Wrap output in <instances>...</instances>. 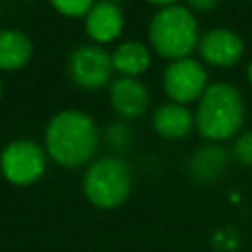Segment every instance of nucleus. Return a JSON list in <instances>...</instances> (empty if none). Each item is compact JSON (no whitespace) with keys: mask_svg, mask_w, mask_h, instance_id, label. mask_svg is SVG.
I'll list each match as a JSON object with an SVG mask.
<instances>
[{"mask_svg":"<svg viewBox=\"0 0 252 252\" xmlns=\"http://www.w3.org/2000/svg\"><path fill=\"white\" fill-rule=\"evenodd\" d=\"M244 120L240 93L228 83H213L199 98L195 124L207 140H226L234 136Z\"/></svg>","mask_w":252,"mask_h":252,"instance_id":"nucleus-2","label":"nucleus"},{"mask_svg":"<svg viewBox=\"0 0 252 252\" xmlns=\"http://www.w3.org/2000/svg\"><path fill=\"white\" fill-rule=\"evenodd\" d=\"M33 53L30 37L18 30L0 32V71H16L24 67Z\"/></svg>","mask_w":252,"mask_h":252,"instance_id":"nucleus-12","label":"nucleus"},{"mask_svg":"<svg viewBox=\"0 0 252 252\" xmlns=\"http://www.w3.org/2000/svg\"><path fill=\"white\" fill-rule=\"evenodd\" d=\"M146 2H150V4H156V6H173L177 0H146Z\"/></svg>","mask_w":252,"mask_h":252,"instance_id":"nucleus-17","label":"nucleus"},{"mask_svg":"<svg viewBox=\"0 0 252 252\" xmlns=\"http://www.w3.org/2000/svg\"><path fill=\"white\" fill-rule=\"evenodd\" d=\"M193 124H195V118L185 104L169 102V104H161L154 112V128L159 136L167 140L185 138L191 132Z\"/></svg>","mask_w":252,"mask_h":252,"instance_id":"nucleus-11","label":"nucleus"},{"mask_svg":"<svg viewBox=\"0 0 252 252\" xmlns=\"http://www.w3.org/2000/svg\"><path fill=\"white\" fill-rule=\"evenodd\" d=\"M51 6L63 14V16H69V18H81V16H87L89 10L93 8V0H49Z\"/></svg>","mask_w":252,"mask_h":252,"instance_id":"nucleus-14","label":"nucleus"},{"mask_svg":"<svg viewBox=\"0 0 252 252\" xmlns=\"http://www.w3.org/2000/svg\"><path fill=\"white\" fill-rule=\"evenodd\" d=\"M187 4L199 12H209L219 4V0H187Z\"/></svg>","mask_w":252,"mask_h":252,"instance_id":"nucleus-16","label":"nucleus"},{"mask_svg":"<svg viewBox=\"0 0 252 252\" xmlns=\"http://www.w3.org/2000/svg\"><path fill=\"white\" fill-rule=\"evenodd\" d=\"M124 16L122 10L108 0L93 4L89 14L85 16V30L91 39L96 43H108L122 33Z\"/></svg>","mask_w":252,"mask_h":252,"instance_id":"nucleus-10","label":"nucleus"},{"mask_svg":"<svg viewBox=\"0 0 252 252\" xmlns=\"http://www.w3.org/2000/svg\"><path fill=\"white\" fill-rule=\"evenodd\" d=\"M0 169L14 185H32L45 171V154L32 140L10 142L0 154Z\"/></svg>","mask_w":252,"mask_h":252,"instance_id":"nucleus-5","label":"nucleus"},{"mask_svg":"<svg viewBox=\"0 0 252 252\" xmlns=\"http://www.w3.org/2000/svg\"><path fill=\"white\" fill-rule=\"evenodd\" d=\"M232 154L238 163L252 167V132H244L232 146Z\"/></svg>","mask_w":252,"mask_h":252,"instance_id":"nucleus-15","label":"nucleus"},{"mask_svg":"<svg viewBox=\"0 0 252 252\" xmlns=\"http://www.w3.org/2000/svg\"><path fill=\"white\" fill-rule=\"evenodd\" d=\"M110 104L124 118L142 116L150 102V93L138 77H120L110 87Z\"/></svg>","mask_w":252,"mask_h":252,"instance_id":"nucleus-9","label":"nucleus"},{"mask_svg":"<svg viewBox=\"0 0 252 252\" xmlns=\"http://www.w3.org/2000/svg\"><path fill=\"white\" fill-rule=\"evenodd\" d=\"M98 146V130L93 118L81 110L57 112L45 128V150L63 167L87 163Z\"/></svg>","mask_w":252,"mask_h":252,"instance_id":"nucleus-1","label":"nucleus"},{"mask_svg":"<svg viewBox=\"0 0 252 252\" xmlns=\"http://www.w3.org/2000/svg\"><path fill=\"white\" fill-rule=\"evenodd\" d=\"M0 94H2V81H0Z\"/></svg>","mask_w":252,"mask_h":252,"instance_id":"nucleus-19","label":"nucleus"},{"mask_svg":"<svg viewBox=\"0 0 252 252\" xmlns=\"http://www.w3.org/2000/svg\"><path fill=\"white\" fill-rule=\"evenodd\" d=\"M199 53L207 63L215 67H230L242 57L244 41L240 39L238 33L219 28V30L207 32L199 39Z\"/></svg>","mask_w":252,"mask_h":252,"instance_id":"nucleus-8","label":"nucleus"},{"mask_svg":"<svg viewBox=\"0 0 252 252\" xmlns=\"http://www.w3.org/2000/svg\"><path fill=\"white\" fill-rule=\"evenodd\" d=\"M112 55V67L122 77H140L150 67V49L140 41L120 43Z\"/></svg>","mask_w":252,"mask_h":252,"instance_id":"nucleus-13","label":"nucleus"},{"mask_svg":"<svg viewBox=\"0 0 252 252\" xmlns=\"http://www.w3.org/2000/svg\"><path fill=\"white\" fill-rule=\"evenodd\" d=\"M112 55L98 45L77 47L69 57V75L81 89H100L110 81Z\"/></svg>","mask_w":252,"mask_h":252,"instance_id":"nucleus-7","label":"nucleus"},{"mask_svg":"<svg viewBox=\"0 0 252 252\" xmlns=\"http://www.w3.org/2000/svg\"><path fill=\"white\" fill-rule=\"evenodd\" d=\"M205 67L191 57L175 59L163 73V89L167 96L177 104H187L199 100L207 89Z\"/></svg>","mask_w":252,"mask_h":252,"instance_id":"nucleus-6","label":"nucleus"},{"mask_svg":"<svg viewBox=\"0 0 252 252\" xmlns=\"http://www.w3.org/2000/svg\"><path fill=\"white\" fill-rule=\"evenodd\" d=\"M130 169L118 158H102L94 161L83 177L85 197L98 209L122 205L130 195Z\"/></svg>","mask_w":252,"mask_h":252,"instance_id":"nucleus-4","label":"nucleus"},{"mask_svg":"<svg viewBox=\"0 0 252 252\" xmlns=\"http://www.w3.org/2000/svg\"><path fill=\"white\" fill-rule=\"evenodd\" d=\"M246 77H248V81H250V85H252V61H250V65H248V69H246Z\"/></svg>","mask_w":252,"mask_h":252,"instance_id":"nucleus-18","label":"nucleus"},{"mask_svg":"<svg viewBox=\"0 0 252 252\" xmlns=\"http://www.w3.org/2000/svg\"><path fill=\"white\" fill-rule=\"evenodd\" d=\"M148 37L154 51L165 59H183L199 43L197 20L189 8L183 6H165L150 22Z\"/></svg>","mask_w":252,"mask_h":252,"instance_id":"nucleus-3","label":"nucleus"}]
</instances>
